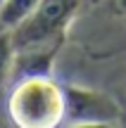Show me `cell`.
Segmentation results:
<instances>
[{"label": "cell", "instance_id": "obj_1", "mask_svg": "<svg viewBox=\"0 0 126 128\" xmlns=\"http://www.w3.org/2000/svg\"><path fill=\"white\" fill-rule=\"evenodd\" d=\"M12 124L22 128H55L64 121V88L52 81L50 74L14 78L7 97Z\"/></svg>", "mask_w": 126, "mask_h": 128}, {"label": "cell", "instance_id": "obj_4", "mask_svg": "<svg viewBox=\"0 0 126 128\" xmlns=\"http://www.w3.org/2000/svg\"><path fill=\"white\" fill-rule=\"evenodd\" d=\"M43 0H3L0 5V26L12 31L14 26L24 22Z\"/></svg>", "mask_w": 126, "mask_h": 128}, {"label": "cell", "instance_id": "obj_6", "mask_svg": "<svg viewBox=\"0 0 126 128\" xmlns=\"http://www.w3.org/2000/svg\"><path fill=\"white\" fill-rule=\"evenodd\" d=\"M114 5H117V12L121 17H126V0H114Z\"/></svg>", "mask_w": 126, "mask_h": 128}, {"label": "cell", "instance_id": "obj_5", "mask_svg": "<svg viewBox=\"0 0 126 128\" xmlns=\"http://www.w3.org/2000/svg\"><path fill=\"white\" fill-rule=\"evenodd\" d=\"M14 43H12V33L7 28L0 31V88L12 78V66H14Z\"/></svg>", "mask_w": 126, "mask_h": 128}, {"label": "cell", "instance_id": "obj_8", "mask_svg": "<svg viewBox=\"0 0 126 128\" xmlns=\"http://www.w3.org/2000/svg\"><path fill=\"white\" fill-rule=\"evenodd\" d=\"M0 5H3V0H0Z\"/></svg>", "mask_w": 126, "mask_h": 128}, {"label": "cell", "instance_id": "obj_2", "mask_svg": "<svg viewBox=\"0 0 126 128\" xmlns=\"http://www.w3.org/2000/svg\"><path fill=\"white\" fill-rule=\"evenodd\" d=\"M76 5L79 0H43L19 26L10 31L14 50L60 45L76 12Z\"/></svg>", "mask_w": 126, "mask_h": 128}, {"label": "cell", "instance_id": "obj_7", "mask_svg": "<svg viewBox=\"0 0 126 128\" xmlns=\"http://www.w3.org/2000/svg\"><path fill=\"white\" fill-rule=\"evenodd\" d=\"M0 31H3V26H0Z\"/></svg>", "mask_w": 126, "mask_h": 128}, {"label": "cell", "instance_id": "obj_3", "mask_svg": "<svg viewBox=\"0 0 126 128\" xmlns=\"http://www.w3.org/2000/svg\"><path fill=\"white\" fill-rule=\"evenodd\" d=\"M64 104H67L64 121H71V124L112 126V124H121L124 119V109L112 97L105 92L90 90V88L64 86Z\"/></svg>", "mask_w": 126, "mask_h": 128}]
</instances>
